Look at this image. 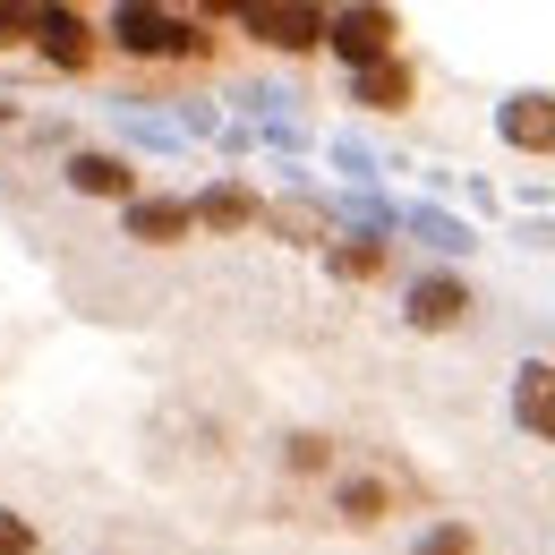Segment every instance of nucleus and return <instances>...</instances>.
Listing matches in <instances>:
<instances>
[{
	"label": "nucleus",
	"mask_w": 555,
	"mask_h": 555,
	"mask_svg": "<svg viewBox=\"0 0 555 555\" xmlns=\"http://www.w3.org/2000/svg\"><path fill=\"white\" fill-rule=\"evenodd\" d=\"M214 52H222V35H214L206 9H154V0H129V9H112L103 17V61H120V69L138 77H171V69H206Z\"/></svg>",
	"instance_id": "obj_1"
},
{
	"label": "nucleus",
	"mask_w": 555,
	"mask_h": 555,
	"mask_svg": "<svg viewBox=\"0 0 555 555\" xmlns=\"http://www.w3.org/2000/svg\"><path fill=\"white\" fill-rule=\"evenodd\" d=\"M343 470V444L325 427H291L282 436V479H334Z\"/></svg>",
	"instance_id": "obj_14"
},
{
	"label": "nucleus",
	"mask_w": 555,
	"mask_h": 555,
	"mask_svg": "<svg viewBox=\"0 0 555 555\" xmlns=\"http://www.w3.org/2000/svg\"><path fill=\"white\" fill-rule=\"evenodd\" d=\"M325 274L350 282V291H367V282L393 274V248H385V240H325Z\"/></svg>",
	"instance_id": "obj_13"
},
{
	"label": "nucleus",
	"mask_w": 555,
	"mask_h": 555,
	"mask_svg": "<svg viewBox=\"0 0 555 555\" xmlns=\"http://www.w3.org/2000/svg\"><path fill=\"white\" fill-rule=\"evenodd\" d=\"M402 325H411V334H470V325H479V291L462 274H444V266H436V274H411Z\"/></svg>",
	"instance_id": "obj_5"
},
{
	"label": "nucleus",
	"mask_w": 555,
	"mask_h": 555,
	"mask_svg": "<svg viewBox=\"0 0 555 555\" xmlns=\"http://www.w3.org/2000/svg\"><path fill=\"white\" fill-rule=\"evenodd\" d=\"M9 120H17V103H9V94H0V129H9Z\"/></svg>",
	"instance_id": "obj_19"
},
{
	"label": "nucleus",
	"mask_w": 555,
	"mask_h": 555,
	"mask_svg": "<svg viewBox=\"0 0 555 555\" xmlns=\"http://www.w3.org/2000/svg\"><path fill=\"white\" fill-rule=\"evenodd\" d=\"M0 555H43V530H35V513L0 504Z\"/></svg>",
	"instance_id": "obj_16"
},
{
	"label": "nucleus",
	"mask_w": 555,
	"mask_h": 555,
	"mask_svg": "<svg viewBox=\"0 0 555 555\" xmlns=\"http://www.w3.org/2000/svg\"><path fill=\"white\" fill-rule=\"evenodd\" d=\"M189 214H197V231H206V240H240V231H257V222H266V197H257L248 180H214L206 197H189Z\"/></svg>",
	"instance_id": "obj_10"
},
{
	"label": "nucleus",
	"mask_w": 555,
	"mask_h": 555,
	"mask_svg": "<svg viewBox=\"0 0 555 555\" xmlns=\"http://www.w3.org/2000/svg\"><path fill=\"white\" fill-rule=\"evenodd\" d=\"M266 222H282L291 240H317V231H325V222H317V214H308V206H274V214H266Z\"/></svg>",
	"instance_id": "obj_18"
},
{
	"label": "nucleus",
	"mask_w": 555,
	"mask_h": 555,
	"mask_svg": "<svg viewBox=\"0 0 555 555\" xmlns=\"http://www.w3.org/2000/svg\"><path fill=\"white\" fill-rule=\"evenodd\" d=\"M325 52L343 61L350 77L402 61V17L393 9H325Z\"/></svg>",
	"instance_id": "obj_3"
},
{
	"label": "nucleus",
	"mask_w": 555,
	"mask_h": 555,
	"mask_svg": "<svg viewBox=\"0 0 555 555\" xmlns=\"http://www.w3.org/2000/svg\"><path fill=\"white\" fill-rule=\"evenodd\" d=\"M495 138L530 163H555V94H504L495 103Z\"/></svg>",
	"instance_id": "obj_8"
},
{
	"label": "nucleus",
	"mask_w": 555,
	"mask_h": 555,
	"mask_svg": "<svg viewBox=\"0 0 555 555\" xmlns=\"http://www.w3.org/2000/svg\"><path fill=\"white\" fill-rule=\"evenodd\" d=\"M257 52H282V61H308V52H325V9H299V0H240V9H222Z\"/></svg>",
	"instance_id": "obj_2"
},
{
	"label": "nucleus",
	"mask_w": 555,
	"mask_h": 555,
	"mask_svg": "<svg viewBox=\"0 0 555 555\" xmlns=\"http://www.w3.org/2000/svg\"><path fill=\"white\" fill-rule=\"evenodd\" d=\"M513 427L530 444H555V359H521L513 367Z\"/></svg>",
	"instance_id": "obj_11"
},
{
	"label": "nucleus",
	"mask_w": 555,
	"mask_h": 555,
	"mask_svg": "<svg viewBox=\"0 0 555 555\" xmlns=\"http://www.w3.org/2000/svg\"><path fill=\"white\" fill-rule=\"evenodd\" d=\"M402 504H411L402 470H334V479H325V513H334L343 530H385Z\"/></svg>",
	"instance_id": "obj_4"
},
{
	"label": "nucleus",
	"mask_w": 555,
	"mask_h": 555,
	"mask_svg": "<svg viewBox=\"0 0 555 555\" xmlns=\"http://www.w3.org/2000/svg\"><path fill=\"white\" fill-rule=\"evenodd\" d=\"M120 240H138V248H189L197 214H189V197H138V206H120Z\"/></svg>",
	"instance_id": "obj_9"
},
{
	"label": "nucleus",
	"mask_w": 555,
	"mask_h": 555,
	"mask_svg": "<svg viewBox=\"0 0 555 555\" xmlns=\"http://www.w3.org/2000/svg\"><path fill=\"white\" fill-rule=\"evenodd\" d=\"M35 43V9H9L0 0V52H26Z\"/></svg>",
	"instance_id": "obj_17"
},
{
	"label": "nucleus",
	"mask_w": 555,
	"mask_h": 555,
	"mask_svg": "<svg viewBox=\"0 0 555 555\" xmlns=\"http://www.w3.org/2000/svg\"><path fill=\"white\" fill-rule=\"evenodd\" d=\"M61 180H69L77 197H103V206H138L145 197L138 163H129V154H103V145H77L69 163H61Z\"/></svg>",
	"instance_id": "obj_7"
},
{
	"label": "nucleus",
	"mask_w": 555,
	"mask_h": 555,
	"mask_svg": "<svg viewBox=\"0 0 555 555\" xmlns=\"http://www.w3.org/2000/svg\"><path fill=\"white\" fill-rule=\"evenodd\" d=\"M350 103H359V112H411V103H418V69H411V61L359 69V77H350Z\"/></svg>",
	"instance_id": "obj_12"
},
{
	"label": "nucleus",
	"mask_w": 555,
	"mask_h": 555,
	"mask_svg": "<svg viewBox=\"0 0 555 555\" xmlns=\"http://www.w3.org/2000/svg\"><path fill=\"white\" fill-rule=\"evenodd\" d=\"M35 61H52L61 77H94L103 69V26L86 9H35Z\"/></svg>",
	"instance_id": "obj_6"
},
{
	"label": "nucleus",
	"mask_w": 555,
	"mask_h": 555,
	"mask_svg": "<svg viewBox=\"0 0 555 555\" xmlns=\"http://www.w3.org/2000/svg\"><path fill=\"white\" fill-rule=\"evenodd\" d=\"M411 555H487V530L470 513H436V521L411 539Z\"/></svg>",
	"instance_id": "obj_15"
}]
</instances>
